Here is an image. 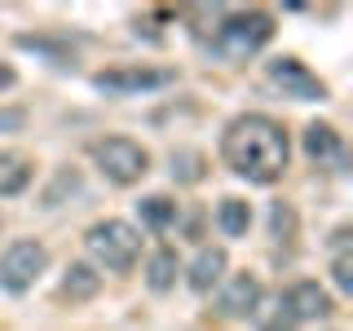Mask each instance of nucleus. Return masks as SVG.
<instances>
[{
  "label": "nucleus",
  "instance_id": "nucleus-1",
  "mask_svg": "<svg viewBox=\"0 0 353 331\" xmlns=\"http://www.w3.org/2000/svg\"><path fill=\"white\" fill-rule=\"evenodd\" d=\"M221 154H225V163L239 177H248V181H256V185H270V181L283 177L292 146H287V132H283L279 119L239 115V119H230L225 137H221Z\"/></svg>",
  "mask_w": 353,
  "mask_h": 331
},
{
  "label": "nucleus",
  "instance_id": "nucleus-2",
  "mask_svg": "<svg viewBox=\"0 0 353 331\" xmlns=\"http://www.w3.org/2000/svg\"><path fill=\"white\" fill-rule=\"evenodd\" d=\"M84 248L88 257H93L102 270L110 274H128L132 265H137V252H141V234L128 225V221H97V225H88L84 234Z\"/></svg>",
  "mask_w": 353,
  "mask_h": 331
},
{
  "label": "nucleus",
  "instance_id": "nucleus-3",
  "mask_svg": "<svg viewBox=\"0 0 353 331\" xmlns=\"http://www.w3.org/2000/svg\"><path fill=\"white\" fill-rule=\"evenodd\" d=\"M274 36V18L261 14V9H248V14H230L216 31V53L230 62H243L252 53H261Z\"/></svg>",
  "mask_w": 353,
  "mask_h": 331
},
{
  "label": "nucleus",
  "instance_id": "nucleus-4",
  "mask_svg": "<svg viewBox=\"0 0 353 331\" xmlns=\"http://www.w3.org/2000/svg\"><path fill=\"white\" fill-rule=\"evenodd\" d=\"M88 154H93V163L102 168L106 181H115V185H132L150 172L146 146H137L132 137H97L93 146H88Z\"/></svg>",
  "mask_w": 353,
  "mask_h": 331
},
{
  "label": "nucleus",
  "instance_id": "nucleus-5",
  "mask_svg": "<svg viewBox=\"0 0 353 331\" xmlns=\"http://www.w3.org/2000/svg\"><path fill=\"white\" fill-rule=\"evenodd\" d=\"M172 80L176 71H168V66H106L93 75V88L106 97H137L150 88H168Z\"/></svg>",
  "mask_w": 353,
  "mask_h": 331
},
{
  "label": "nucleus",
  "instance_id": "nucleus-6",
  "mask_svg": "<svg viewBox=\"0 0 353 331\" xmlns=\"http://www.w3.org/2000/svg\"><path fill=\"white\" fill-rule=\"evenodd\" d=\"M44 265H49V252H44V243L36 239H18V243H9V252L0 257V287L5 292H31L36 287V279L44 274Z\"/></svg>",
  "mask_w": 353,
  "mask_h": 331
},
{
  "label": "nucleus",
  "instance_id": "nucleus-7",
  "mask_svg": "<svg viewBox=\"0 0 353 331\" xmlns=\"http://www.w3.org/2000/svg\"><path fill=\"white\" fill-rule=\"evenodd\" d=\"M270 84H279L283 97H296V102H323L327 97V84L318 75H309L305 62H296V58L270 62Z\"/></svg>",
  "mask_w": 353,
  "mask_h": 331
},
{
  "label": "nucleus",
  "instance_id": "nucleus-8",
  "mask_svg": "<svg viewBox=\"0 0 353 331\" xmlns=\"http://www.w3.org/2000/svg\"><path fill=\"white\" fill-rule=\"evenodd\" d=\"M283 305H287V318H292V323H323V318L336 314L331 296L318 283H296L292 292L283 296Z\"/></svg>",
  "mask_w": 353,
  "mask_h": 331
},
{
  "label": "nucleus",
  "instance_id": "nucleus-9",
  "mask_svg": "<svg viewBox=\"0 0 353 331\" xmlns=\"http://www.w3.org/2000/svg\"><path fill=\"white\" fill-rule=\"evenodd\" d=\"M256 305H261L256 274H234L225 283V292H221V314L225 318H248V314H256Z\"/></svg>",
  "mask_w": 353,
  "mask_h": 331
},
{
  "label": "nucleus",
  "instance_id": "nucleus-10",
  "mask_svg": "<svg viewBox=\"0 0 353 331\" xmlns=\"http://www.w3.org/2000/svg\"><path fill=\"white\" fill-rule=\"evenodd\" d=\"M31 159L18 150H0V199H14L31 185Z\"/></svg>",
  "mask_w": 353,
  "mask_h": 331
},
{
  "label": "nucleus",
  "instance_id": "nucleus-11",
  "mask_svg": "<svg viewBox=\"0 0 353 331\" xmlns=\"http://www.w3.org/2000/svg\"><path fill=\"white\" fill-rule=\"evenodd\" d=\"M97 287H102V274H97L93 265H71L62 287H58V296L71 301V305H80V301H88V296H97Z\"/></svg>",
  "mask_w": 353,
  "mask_h": 331
},
{
  "label": "nucleus",
  "instance_id": "nucleus-12",
  "mask_svg": "<svg viewBox=\"0 0 353 331\" xmlns=\"http://www.w3.org/2000/svg\"><path fill=\"white\" fill-rule=\"evenodd\" d=\"M221 274H225V252L221 248H203L190 265V287L194 292H212V287L221 283Z\"/></svg>",
  "mask_w": 353,
  "mask_h": 331
},
{
  "label": "nucleus",
  "instance_id": "nucleus-13",
  "mask_svg": "<svg viewBox=\"0 0 353 331\" xmlns=\"http://www.w3.org/2000/svg\"><path fill=\"white\" fill-rule=\"evenodd\" d=\"M176 274H181V261H176V252H172V248L154 252L150 265H146V283L154 287V292H168V287L176 283Z\"/></svg>",
  "mask_w": 353,
  "mask_h": 331
},
{
  "label": "nucleus",
  "instance_id": "nucleus-14",
  "mask_svg": "<svg viewBox=\"0 0 353 331\" xmlns=\"http://www.w3.org/2000/svg\"><path fill=\"white\" fill-rule=\"evenodd\" d=\"M216 225L225 230L230 239L248 234V225H252V208L243 203V199H221V203H216Z\"/></svg>",
  "mask_w": 353,
  "mask_h": 331
},
{
  "label": "nucleus",
  "instance_id": "nucleus-15",
  "mask_svg": "<svg viewBox=\"0 0 353 331\" xmlns=\"http://www.w3.org/2000/svg\"><path fill=\"white\" fill-rule=\"evenodd\" d=\"M305 150L314 159H340V132L331 124H309L305 128Z\"/></svg>",
  "mask_w": 353,
  "mask_h": 331
},
{
  "label": "nucleus",
  "instance_id": "nucleus-16",
  "mask_svg": "<svg viewBox=\"0 0 353 331\" xmlns=\"http://www.w3.org/2000/svg\"><path fill=\"white\" fill-rule=\"evenodd\" d=\"M137 217L146 221L150 230H168L172 221H176V203H172L168 194H150V199H141V203H137Z\"/></svg>",
  "mask_w": 353,
  "mask_h": 331
},
{
  "label": "nucleus",
  "instance_id": "nucleus-17",
  "mask_svg": "<svg viewBox=\"0 0 353 331\" xmlns=\"http://www.w3.org/2000/svg\"><path fill=\"white\" fill-rule=\"evenodd\" d=\"M331 279H336L340 292H353V261H349V252H336V261H331Z\"/></svg>",
  "mask_w": 353,
  "mask_h": 331
},
{
  "label": "nucleus",
  "instance_id": "nucleus-18",
  "mask_svg": "<svg viewBox=\"0 0 353 331\" xmlns=\"http://www.w3.org/2000/svg\"><path fill=\"white\" fill-rule=\"evenodd\" d=\"M270 225H274V239H279V234H292V230H296V217H292V208H287V203H274V212H270Z\"/></svg>",
  "mask_w": 353,
  "mask_h": 331
},
{
  "label": "nucleus",
  "instance_id": "nucleus-19",
  "mask_svg": "<svg viewBox=\"0 0 353 331\" xmlns=\"http://www.w3.org/2000/svg\"><path fill=\"white\" fill-rule=\"evenodd\" d=\"M9 84H14V66L0 62V88H9Z\"/></svg>",
  "mask_w": 353,
  "mask_h": 331
}]
</instances>
